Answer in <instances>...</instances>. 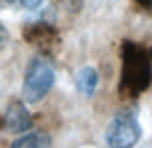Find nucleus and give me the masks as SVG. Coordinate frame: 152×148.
Wrapping results in <instances>:
<instances>
[{
	"label": "nucleus",
	"mask_w": 152,
	"mask_h": 148,
	"mask_svg": "<svg viewBox=\"0 0 152 148\" xmlns=\"http://www.w3.org/2000/svg\"><path fill=\"white\" fill-rule=\"evenodd\" d=\"M123 72L118 91L123 97H137L152 83V47L125 40L121 49Z\"/></svg>",
	"instance_id": "f257e3e1"
},
{
	"label": "nucleus",
	"mask_w": 152,
	"mask_h": 148,
	"mask_svg": "<svg viewBox=\"0 0 152 148\" xmlns=\"http://www.w3.org/2000/svg\"><path fill=\"white\" fill-rule=\"evenodd\" d=\"M55 83V68L47 57H36L30 62L28 70H26V78H23V87H21V95L23 102L28 104H38L53 87Z\"/></svg>",
	"instance_id": "f03ea898"
},
{
	"label": "nucleus",
	"mask_w": 152,
	"mask_h": 148,
	"mask_svg": "<svg viewBox=\"0 0 152 148\" xmlns=\"http://www.w3.org/2000/svg\"><path fill=\"white\" fill-rule=\"evenodd\" d=\"M140 136H142L140 121L131 110H123V112L114 114V119L106 129V142L110 148H133Z\"/></svg>",
	"instance_id": "7ed1b4c3"
},
{
	"label": "nucleus",
	"mask_w": 152,
	"mask_h": 148,
	"mask_svg": "<svg viewBox=\"0 0 152 148\" xmlns=\"http://www.w3.org/2000/svg\"><path fill=\"white\" fill-rule=\"evenodd\" d=\"M23 38L30 45L45 51V53H55L57 47H59V42H61L59 32H57L53 26H49V23H32V26H28L23 30Z\"/></svg>",
	"instance_id": "20e7f679"
},
{
	"label": "nucleus",
	"mask_w": 152,
	"mask_h": 148,
	"mask_svg": "<svg viewBox=\"0 0 152 148\" xmlns=\"http://www.w3.org/2000/svg\"><path fill=\"white\" fill-rule=\"evenodd\" d=\"M4 129L11 133H26L32 129V114L23 102H11L4 114Z\"/></svg>",
	"instance_id": "39448f33"
},
{
	"label": "nucleus",
	"mask_w": 152,
	"mask_h": 148,
	"mask_svg": "<svg viewBox=\"0 0 152 148\" xmlns=\"http://www.w3.org/2000/svg\"><path fill=\"white\" fill-rule=\"evenodd\" d=\"M9 148H51V138L45 131H30L15 140Z\"/></svg>",
	"instance_id": "423d86ee"
},
{
	"label": "nucleus",
	"mask_w": 152,
	"mask_h": 148,
	"mask_svg": "<svg viewBox=\"0 0 152 148\" xmlns=\"http://www.w3.org/2000/svg\"><path fill=\"white\" fill-rule=\"evenodd\" d=\"M97 72H95V68H83L78 72V76H76V87H78V91L83 95L91 97L95 93V89H97Z\"/></svg>",
	"instance_id": "0eeeda50"
},
{
	"label": "nucleus",
	"mask_w": 152,
	"mask_h": 148,
	"mask_svg": "<svg viewBox=\"0 0 152 148\" xmlns=\"http://www.w3.org/2000/svg\"><path fill=\"white\" fill-rule=\"evenodd\" d=\"M19 2H21V7L26 11H34V9H38L42 4V0H19Z\"/></svg>",
	"instance_id": "6e6552de"
},
{
	"label": "nucleus",
	"mask_w": 152,
	"mask_h": 148,
	"mask_svg": "<svg viewBox=\"0 0 152 148\" xmlns=\"http://www.w3.org/2000/svg\"><path fill=\"white\" fill-rule=\"evenodd\" d=\"M7 40H9V32H7V28L2 23H0V49L7 45Z\"/></svg>",
	"instance_id": "1a4fd4ad"
},
{
	"label": "nucleus",
	"mask_w": 152,
	"mask_h": 148,
	"mask_svg": "<svg viewBox=\"0 0 152 148\" xmlns=\"http://www.w3.org/2000/svg\"><path fill=\"white\" fill-rule=\"evenodd\" d=\"M135 4L144 11H152V0H135Z\"/></svg>",
	"instance_id": "9d476101"
},
{
	"label": "nucleus",
	"mask_w": 152,
	"mask_h": 148,
	"mask_svg": "<svg viewBox=\"0 0 152 148\" xmlns=\"http://www.w3.org/2000/svg\"><path fill=\"white\" fill-rule=\"evenodd\" d=\"M61 2H64V4H68L72 11H76V9H78V7L83 4V0H61Z\"/></svg>",
	"instance_id": "9b49d317"
},
{
	"label": "nucleus",
	"mask_w": 152,
	"mask_h": 148,
	"mask_svg": "<svg viewBox=\"0 0 152 148\" xmlns=\"http://www.w3.org/2000/svg\"><path fill=\"white\" fill-rule=\"evenodd\" d=\"M0 127H4V116H2V119H0Z\"/></svg>",
	"instance_id": "f8f14e48"
},
{
	"label": "nucleus",
	"mask_w": 152,
	"mask_h": 148,
	"mask_svg": "<svg viewBox=\"0 0 152 148\" xmlns=\"http://www.w3.org/2000/svg\"><path fill=\"white\" fill-rule=\"evenodd\" d=\"M4 2H9V4H13V2H17V0H4Z\"/></svg>",
	"instance_id": "ddd939ff"
}]
</instances>
